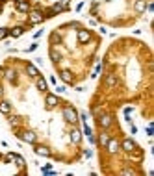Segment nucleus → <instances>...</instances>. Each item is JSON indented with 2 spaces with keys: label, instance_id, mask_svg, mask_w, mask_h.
Returning <instances> with one entry per match:
<instances>
[{
  "label": "nucleus",
  "instance_id": "1",
  "mask_svg": "<svg viewBox=\"0 0 154 176\" xmlns=\"http://www.w3.org/2000/svg\"><path fill=\"white\" fill-rule=\"evenodd\" d=\"M63 119L69 122V124H76L78 120V111L73 108V106H65L63 108Z\"/></svg>",
  "mask_w": 154,
  "mask_h": 176
},
{
  "label": "nucleus",
  "instance_id": "2",
  "mask_svg": "<svg viewBox=\"0 0 154 176\" xmlns=\"http://www.w3.org/2000/svg\"><path fill=\"white\" fill-rule=\"evenodd\" d=\"M30 15H28V24H41L43 20H45V15H43V11H39V9H30L28 11Z\"/></svg>",
  "mask_w": 154,
  "mask_h": 176
},
{
  "label": "nucleus",
  "instance_id": "3",
  "mask_svg": "<svg viewBox=\"0 0 154 176\" xmlns=\"http://www.w3.org/2000/svg\"><path fill=\"white\" fill-rule=\"evenodd\" d=\"M17 136H19L24 143H30V145H36V143H37V134H36V132H32V130H26V132L17 134Z\"/></svg>",
  "mask_w": 154,
  "mask_h": 176
},
{
  "label": "nucleus",
  "instance_id": "4",
  "mask_svg": "<svg viewBox=\"0 0 154 176\" xmlns=\"http://www.w3.org/2000/svg\"><path fill=\"white\" fill-rule=\"evenodd\" d=\"M98 126L102 128V130H108L110 126H112V122H113V119H112V115H108V113H102V115H98Z\"/></svg>",
  "mask_w": 154,
  "mask_h": 176
},
{
  "label": "nucleus",
  "instance_id": "5",
  "mask_svg": "<svg viewBox=\"0 0 154 176\" xmlns=\"http://www.w3.org/2000/svg\"><path fill=\"white\" fill-rule=\"evenodd\" d=\"M119 147H121L124 152H135V150H137V145H135L134 139H124Z\"/></svg>",
  "mask_w": 154,
  "mask_h": 176
},
{
  "label": "nucleus",
  "instance_id": "6",
  "mask_svg": "<svg viewBox=\"0 0 154 176\" xmlns=\"http://www.w3.org/2000/svg\"><path fill=\"white\" fill-rule=\"evenodd\" d=\"M15 9H17L19 13H28L32 8H30V4H28L26 0H17V2H15Z\"/></svg>",
  "mask_w": 154,
  "mask_h": 176
},
{
  "label": "nucleus",
  "instance_id": "7",
  "mask_svg": "<svg viewBox=\"0 0 154 176\" xmlns=\"http://www.w3.org/2000/svg\"><path fill=\"white\" fill-rule=\"evenodd\" d=\"M89 41H91V32L89 30H78V43L85 45Z\"/></svg>",
  "mask_w": 154,
  "mask_h": 176
},
{
  "label": "nucleus",
  "instance_id": "8",
  "mask_svg": "<svg viewBox=\"0 0 154 176\" xmlns=\"http://www.w3.org/2000/svg\"><path fill=\"white\" fill-rule=\"evenodd\" d=\"M36 87H37V91H41V93H47V89H48V83H47V80L43 78L41 74H39L37 78H36Z\"/></svg>",
  "mask_w": 154,
  "mask_h": 176
},
{
  "label": "nucleus",
  "instance_id": "9",
  "mask_svg": "<svg viewBox=\"0 0 154 176\" xmlns=\"http://www.w3.org/2000/svg\"><path fill=\"white\" fill-rule=\"evenodd\" d=\"M110 139H112V137H110V134L104 130L102 134H98V139H96V143H98L102 148H106V145H108V141H110Z\"/></svg>",
  "mask_w": 154,
  "mask_h": 176
},
{
  "label": "nucleus",
  "instance_id": "10",
  "mask_svg": "<svg viewBox=\"0 0 154 176\" xmlns=\"http://www.w3.org/2000/svg\"><path fill=\"white\" fill-rule=\"evenodd\" d=\"M34 152H36L37 156H45V157L50 156V148H48V147H45V145H37V147L34 148Z\"/></svg>",
  "mask_w": 154,
  "mask_h": 176
},
{
  "label": "nucleus",
  "instance_id": "11",
  "mask_svg": "<svg viewBox=\"0 0 154 176\" xmlns=\"http://www.w3.org/2000/svg\"><path fill=\"white\" fill-rule=\"evenodd\" d=\"M106 148H108L110 154H117V150H119V141H117V139H110L108 145H106Z\"/></svg>",
  "mask_w": 154,
  "mask_h": 176
},
{
  "label": "nucleus",
  "instance_id": "12",
  "mask_svg": "<svg viewBox=\"0 0 154 176\" xmlns=\"http://www.w3.org/2000/svg\"><path fill=\"white\" fill-rule=\"evenodd\" d=\"M0 113L2 115H9L11 113V104L8 100H0Z\"/></svg>",
  "mask_w": 154,
  "mask_h": 176
},
{
  "label": "nucleus",
  "instance_id": "13",
  "mask_svg": "<svg viewBox=\"0 0 154 176\" xmlns=\"http://www.w3.org/2000/svg\"><path fill=\"white\" fill-rule=\"evenodd\" d=\"M26 74H28L30 78H37V76H39V71L36 69V65H32V63H26Z\"/></svg>",
  "mask_w": 154,
  "mask_h": 176
},
{
  "label": "nucleus",
  "instance_id": "14",
  "mask_svg": "<svg viewBox=\"0 0 154 176\" xmlns=\"http://www.w3.org/2000/svg\"><path fill=\"white\" fill-rule=\"evenodd\" d=\"M45 102L48 104V108H56V106L59 104V98L56 97V95H50V93H48L47 98H45Z\"/></svg>",
  "mask_w": 154,
  "mask_h": 176
},
{
  "label": "nucleus",
  "instance_id": "15",
  "mask_svg": "<svg viewBox=\"0 0 154 176\" xmlns=\"http://www.w3.org/2000/svg\"><path fill=\"white\" fill-rule=\"evenodd\" d=\"M104 83H106V87H115L117 85V76L115 74H106V78H104Z\"/></svg>",
  "mask_w": 154,
  "mask_h": 176
},
{
  "label": "nucleus",
  "instance_id": "16",
  "mask_svg": "<svg viewBox=\"0 0 154 176\" xmlns=\"http://www.w3.org/2000/svg\"><path fill=\"white\" fill-rule=\"evenodd\" d=\"M22 34H24V26H13V28H9V35L15 37V39L20 37Z\"/></svg>",
  "mask_w": 154,
  "mask_h": 176
},
{
  "label": "nucleus",
  "instance_id": "17",
  "mask_svg": "<svg viewBox=\"0 0 154 176\" xmlns=\"http://www.w3.org/2000/svg\"><path fill=\"white\" fill-rule=\"evenodd\" d=\"M48 43H50V45H61V34H59V30H56V32L50 34Z\"/></svg>",
  "mask_w": 154,
  "mask_h": 176
},
{
  "label": "nucleus",
  "instance_id": "18",
  "mask_svg": "<svg viewBox=\"0 0 154 176\" xmlns=\"http://www.w3.org/2000/svg\"><path fill=\"white\" fill-rule=\"evenodd\" d=\"M134 9L137 13H145V11H147V2H145V0H135Z\"/></svg>",
  "mask_w": 154,
  "mask_h": 176
},
{
  "label": "nucleus",
  "instance_id": "19",
  "mask_svg": "<svg viewBox=\"0 0 154 176\" xmlns=\"http://www.w3.org/2000/svg\"><path fill=\"white\" fill-rule=\"evenodd\" d=\"M59 78L63 80L65 83H73V72L71 71H61L59 72Z\"/></svg>",
  "mask_w": 154,
  "mask_h": 176
},
{
  "label": "nucleus",
  "instance_id": "20",
  "mask_svg": "<svg viewBox=\"0 0 154 176\" xmlns=\"http://www.w3.org/2000/svg\"><path fill=\"white\" fill-rule=\"evenodd\" d=\"M71 141H73V143H80V141H82V132H80V130H78V128H74V130H73V132H71Z\"/></svg>",
  "mask_w": 154,
  "mask_h": 176
},
{
  "label": "nucleus",
  "instance_id": "21",
  "mask_svg": "<svg viewBox=\"0 0 154 176\" xmlns=\"http://www.w3.org/2000/svg\"><path fill=\"white\" fill-rule=\"evenodd\" d=\"M50 59L54 61V63H59V59H61V54H59V50H56V48H50Z\"/></svg>",
  "mask_w": 154,
  "mask_h": 176
},
{
  "label": "nucleus",
  "instance_id": "22",
  "mask_svg": "<svg viewBox=\"0 0 154 176\" xmlns=\"http://www.w3.org/2000/svg\"><path fill=\"white\" fill-rule=\"evenodd\" d=\"M8 122H9V126H11V128H17V126L20 124V117H17V115H9Z\"/></svg>",
  "mask_w": 154,
  "mask_h": 176
},
{
  "label": "nucleus",
  "instance_id": "23",
  "mask_svg": "<svg viewBox=\"0 0 154 176\" xmlns=\"http://www.w3.org/2000/svg\"><path fill=\"white\" fill-rule=\"evenodd\" d=\"M13 161H15V165H19V167H24V165H26L24 157H22V156H19V154H15V159H13Z\"/></svg>",
  "mask_w": 154,
  "mask_h": 176
},
{
  "label": "nucleus",
  "instance_id": "24",
  "mask_svg": "<svg viewBox=\"0 0 154 176\" xmlns=\"http://www.w3.org/2000/svg\"><path fill=\"white\" fill-rule=\"evenodd\" d=\"M6 78L9 80V82H11V83H13V85H15V83H17V78H15V71H9V72H8V74H6Z\"/></svg>",
  "mask_w": 154,
  "mask_h": 176
},
{
  "label": "nucleus",
  "instance_id": "25",
  "mask_svg": "<svg viewBox=\"0 0 154 176\" xmlns=\"http://www.w3.org/2000/svg\"><path fill=\"white\" fill-rule=\"evenodd\" d=\"M8 35H9V28H0V41L6 39Z\"/></svg>",
  "mask_w": 154,
  "mask_h": 176
},
{
  "label": "nucleus",
  "instance_id": "26",
  "mask_svg": "<svg viewBox=\"0 0 154 176\" xmlns=\"http://www.w3.org/2000/svg\"><path fill=\"white\" fill-rule=\"evenodd\" d=\"M50 171H52V165H50V163H47L45 167H41V173H43V174H48Z\"/></svg>",
  "mask_w": 154,
  "mask_h": 176
},
{
  "label": "nucleus",
  "instance_id": "27",
  "mask_svg": "<svg viewBox=\"0 0 154 176\" xmlns=\"http://www.w3.org/2000/svg\"><path fill=\"white\" fill-rule=\"evenodd\" d=\"M84 134H85V136H91V134H93V130L89 128V124H87V122H84Z\"/></svg>",
  "mask_w": 154,
  "mask_h": 176
},
{
  "label": "nucleus",
  "instance_id": "28",
  "mask_svg": "<svg viewBox=\"0 0 154 176\" xmlns=\"http://www.w3.org/2000/svg\"><path fill=\"white\" fill-rule=\"evenodd\" d=\"M4 159H6V161H13V159H15V152H8V154L4 156Z\"/></svg>",
  "mask_w": 154,
  "mask_h": 176
},
{
  "label": "nucleus",
  "instance_id": "29",
  "mask_svg": "<svg viewBox=\"0 0 154 176\" xmlns=\"http://www.w3.org/2000/svg\"><path fill=\"white\" fill-rule=\"evenodd\" d=\"M98 72H100V65H96V67H95V71H93L91 78H96V76H98Z\"/></svg>",
  "mask_w": 154,
  "mask_h": 176
},
{
  "label": "nucleus",
  "instance_id": "30",
  "mask_svg": "<svg viewBox=\"0 0 154 176\" xmlns=\"http://www.w3.org/2000/svg\"><path fill=\"white\" fill-rule=\"evenodd\" d=\"M36 48H37V43H34V45H30V46L26 48V52H34Z\"/></svg>",
  "mask_w": 154,
  "mask_h": 176
},
{
  "label": "nucleus",
  "instance_id": "31",
  "mask_svg": "<svg viewBox=\"0 0 154 176\" xmlns=\"http://www.w3.org/2000/svg\"><path fill=\"white\" fill-rule=\"evenodd\" d=\"M84 156H85V157H91V156H93V150H89V148H87V150H84Z\"/></svg>",
  "mask_w": 154,
  "mask_h": 176
},
{
  "label": "nucleus",
  "instance_id": "32",
  "mask_svg": "<svg viewBox=\"0 0 154 176\" xmlns=\"http://www.w3.org/2000/svg\"><path fill=\"white\" fill-rule=\"evenodd\" d=\"M41 35H43V30H37V32H36V34H34V39H39V37H41Z\"/></svg>",
  "mask_w": 154,
  "mask_h": 176
},
{
  "label": "nucleus",
  "instance_id": "33",
  "mask_svg": "<svg viewBox=\"0 0 154 176\" xmlns=\"http://www.w3.org/2000/svg\"><path fill=\"white\" fill-rule=\"evenodd\" d=\"M87 139H89V143H91V145H95V143H96V139H95L93 134H91V136H87Z\"/></svg>",
  "mask_w": 154,
  "mask_h": 176
},
{
  "label": "nucleus",
  "instance_id": "34",
  "mask_svg": "<svg viewBox=\"0 0 154 176\" xmlns=\"http://www.w3.org/2000/svg\"><path fill=\"white\" fill-rule=\"evenodd\" d=\"M65 91V85H58V93H63Z\"/></svg>",
  "mask_w": 154,
  "mask_h": 176
},
{
  "label": "nucleus",
  "instance_id": "35",
  "mask_svg": "<svg viewBox=\"0 0 154 176\" xmlns=\"http://www.w3.org/2000/svg\"><path fill=\"white\" fill-rule=\"evenodd\" d=\"M2 98H4V87L0 85V100H2Z\"/></svg>",
  "mask_w": 154,
  "mask_h": 176
}]
</instances>
